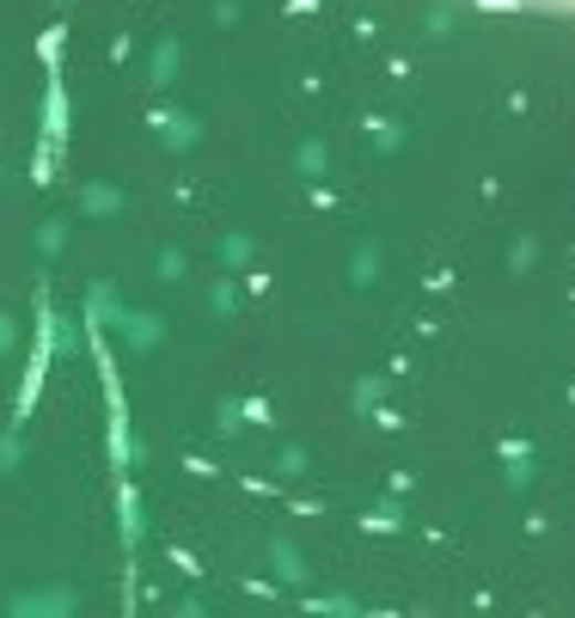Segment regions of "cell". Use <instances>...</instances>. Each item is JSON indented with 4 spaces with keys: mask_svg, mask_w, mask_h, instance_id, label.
<instances>
[]
</instances>
